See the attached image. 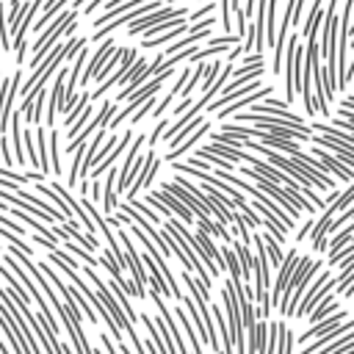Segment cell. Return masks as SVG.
Returning a JSON list of instances; mask_svg holds the SVG:
<instances>
[{
	"mask_svg": "<svg viewBox=\"0 0 354 354\" xmlns=\"http://www.w3.org/2000/svg\"><path fill=\"white\" fill-rule=\"evenodd\" d=\"M75 11L69 8V11H58L55 14V22H47V28L36 36V41H33V55H30V66L28 69H36L41 61H44V55L61 41V36H64V30H66V22H69V17H72Z\"/></svg>",
	"mask_w": 354,
	"mask_h": 354,
	"instance_id": "cell-3",
	"label": "cell"
},
{
	"mask_svg": "<svg viewBox=\"0 0 354 354\" xmlns=\"http://www.w3.org/2000/svg\"><path fill=\"white\" fill-rule=\"evenodd\" d=\"M335 288H337V279L324 271L321 277H315V279L310 282V290H304V296H301V301H299V307H296L293 315H307V313L321 301V296L329 293V290H335Z\"/></svg>",
	"mask_w": 354,
	"mask_h": 354,
	"instance_id": "cell-5",
	"label": "cell"
},
{
	"mask_svg": "<svg viewBox=\"0 0 354 354\" xmlns=\"http://www.w3.org/2000/svg\"><path fill=\"white\" fill-rule=\"evenodd\" d=\"M108 221V227L111 230H116V241L119 243H124L122 246V252H124V260H127V268H130V274H133V288H136V293H138V299H144L147 296V274H144V263H141V257H138V252H136V243H133V238H130V232H127V227L122 224V218H119V213L116 216H108L105 218Z\"/></svg>",
	"mask_w": 354,
	"mask_h": 354,
	"instance_id": "cell-1",
	"label": "cell"
},
{
	"mask_svg": "<svg viewBox=\"0 0 354 354\" xmlns=\"http://www.w3.org/2000/svg\"><path fill=\"white\" fill-rule=\"evenodd\" d=\"M218 252H221V257H224V268H227L230 279H241V263H238V254L232 252V246L224 243Z\"/></svg>",
	"mask_w": 354,
	"mask_h": 354,
	"instance_id": "cell-22",
	"label": "cell"
},
{
	"mask_svg": "<svg viewBox=\"0 0 354 354\" xmlns=\"http://www.w3.org/2000/svg\"><path fill=\"white\" fill-rule=\"evenodd\" d=\"M0 50L11 53V36H8V25H6V3L0 0Z\"/></svg>",
	"mask_w": 354,
	"mask_h": 354,
	"instance_id": "cell-26",
	"label": "cell"
},
{
	"mask_svg": "<svg viewBox=\"0 0 354 354\" xmlns=\"http://www.w3.org/2000/svg\"><path fill=\"white\" fill-rule=\"evenodd\" d=\"M33 144H36V158H39V171L47 177L50 171V152H47V130L39 124L33 130Z\"/></svg>",
	"mask_w": 354,
	"mask_h": 354,
	"instance_id": "cell-15",
	"label": "cell"
},
{
	"mask_svg": "<svg viewBox=\"0 0 354 354\" xmlns=\"http://www.w3.org/2000/svg\"><path fill=\"white\" fill-rule=\"evenodd\" d=\"M91 113H94V108H91V102H88V105H86V108L80 111V116L75 119V124H72V127H66V138H69V141H72V138H75V136H77V133H80V130H83V127L88 124Z\"/></svg>",
	"mask_w": 354,
	"mask_h": 354,
	"instance_id": "cell-25",
	"label": "cell"
},
{
	"mask_svg": "<svg viewBox=\"0 0 354 354\" xmlns=\"http://www.w3.org/2000/svg\"><path fill=\"white\" fill-rule=\"evenodd\" d=\"M296 263H299V246L288 249V252H285V260H282V266L277 268V282L271 285V307L279 301V296H282V290H285V285H288V279H290V274H293Z\"/></svg>",
	"mask_w": 354,
	"mask_h": 354,
	"instance_id": "cell-8",
	"label": "cell"
},
{
	"mask_svg": "<svg viewBox=\"0 0 354 354\" xmlns=\"http://www.w3.org/2000/svg\"><path fill=\"white\" fill-rule=\"evenodd\" d=\"M0 158H3V163H6V169H11V163H14V158H11V147H8V138L0 133Z\"/></svg>",
	"mask_w": 354,
	"mask_h": 354,
	"instance_id": "cell-31",
	"label": "cell"
},
{
	"mask_svg": "<svg viewBox=\"0 0 354 354\" xmlns=\"http://www.w3.org/2000/svg\"><path fill=\"white\" fill-rule=\"evenodd\" d=\"M346 227H348V230H351V232H354V221H351V224H346Z\"/></svg>",
	"mask_w": 354,
	"mask_h": 354,
	"instance_id": "cell-38",
	"label": "cell"
},
{
	"mask_svg": "<svg viewBox=\"0 0 354 354\" xmlns=\"http://www.w3.org/2000/svg\"><path fill=\"white\" fill-rule=\"evenodd\" d=\"M221 3V28H224V36L232 33V0H218Z\"/></svg>",
	"mask_w": 354,
	"mask_h": 354,
	"instance_id": "cell-29",
	"label": "cell"
},
{
	"mask_svg": "<svg viewBox=\"0 0 354 354\" xmlns=\"http://www.w3.org/2000/svg\"><path fill=\"white\" fill-rule=\"evenodd\" d=\"M122 53H124V47H122V44H116V50H113V53L108 55V61H105V64H102V69L97 72V77H94L97 83H105V80H108V77L113 75V69H116V64H119Z\"/></svg>",
	"mask_w": 354,
	"mask_h": 354,
	"instance_id": "cell-23",
	"label": "cell"
},
{
	"mask_svg": "<svg viewBox=\"0 0 354 354\" xmlns=\"http://www.w3.org/2000/svg\"><path fill=\"white\" fill-rule=\"evenodd\" d=\"M116 177H119V169L111 166L108 169V180H105V191H102V207L105 213H113L119 205H116Z\"/></svg>",
	"mask_w": 354,
	"mask_h": 354,
	"instance_id": "cell-17",
	"label": "cell"
},
{
	"mask_svg": "<svg viewBox=\"0 0 354 354\" xmlns=\"http://www.w3.org/2000/svg\"><path fill=\"white\" fill-rule=\"evenodd\" d=\"M313 224H315V216H310V218L304 221V227H301V230L296 232V243H301V241H304V238H307V235L313 232Z\"/></svg>",
	"mask_w": 354,
	"mask_h": 354,
	"instance_id": "cell-34",
	"label": "cell"
},
{
	"mask_svg": "<svg viewBox=\"0 0 354 354\" xmlns=\"http://www.w3.org/2000/svg\"><path fill=\"white\" fill-rule=\"evenodd\" d=\"M346 315H348V313L343 310V313H335L332 318H324L321 324H315V326H310L307 332H301V335H299V343H307V340H315V337H321L324 332H329V329H335L337 324H343V321H346Z\"/></svg>",
	"mask_w": 354,
	"mask_h": 354,
	"instance_id": "cell-12",
	"label": "cell"
},
{
	"mask_svg": "<svg viewBox=\"0 0 354 354\" xmlns=\"http://www.w3.org/2000/svg\"><path fill=\"white\" fill-rule=\"evenodd\" d=\"M313 155H318V163H321L329 174L340 177V180H343V183H348V185L354 183V169H348L346 163H340L335 155H329V152H326V149H321V147H315V149H313Z\"/></svg>",
	"mask_w": 354,
	"mask_h": 354,
	"instance_id": "cell-10",
	"label": "cell"
},
{
	"mask_svg": "<svg viewBox=\"0 0 354 354\" xmlns=\"http://www.w3.org/2000/svg\"><path fill=\"white\" fill-rule=\"evenodd\" d=\"M147 64H149V61H144V58L138 55V58H136V64L130 66V72H127V77H124V83H133V80H136V77H138V75H141V72L147 69Z\"/></svg>",
	"mask_w": 354,
	"mask_h": 354,
	"instance_id": "cell-30",
	"label": "cell"
},
{
	"mask_svg": "<svg viewBox=\"0 0 354 354\" xmlns=\"http://www.w3.org/2000/svg\"><path fill=\"white\" fill-rule=\"evenodd\" d=\"M0 354H8V348H6V343H0Z\"/></svg>",
	"mask_w": 354,
	"mask_h": 354,
	"instance_id": "cell-37",
	"label": "cell"
},
{
	"mask_svg": "<svg viewBox=\"0 0 354 354\" xmlns=\"http://www.w3.org/2000/svg\"><path fill=\"white\" fill-rule=\"evenodd\" d=\"M315 147H321V149H326L329 155H335L340 163H346L348 169H354V149L351 147H346V144H337V141H332V138H326V136H313L310 138Z\"/></svg>",
	"mask_w": 354,
	"mask_h": 354,
	"instance_id": "cell-11",
	"label": "cell"
},
{
	"mask_svg": "<svg viewBox=\"0 0 354 354\" xmlns=\"http://www.w3.org/2000/svg\"><path fill=\"white\" fill-rule=\"evenodd\" d=\"M0 332H3V335H6V340L11 343L14 354H28V348H25V343L19 340V335H17V326H14V321L6 315L3 304H0Z\"/></svg>",
	"mask_w": 354,
	"mask_h": 354,
	"instance_id": "cell-14",
	"label": "cell"
},
{
	"mask_svg": "<svg viewBox=\"0 0 354 354\" xmlns=\"http://www.w3.org/2000/svg\"><path fill=\"white\" fill-rule=\"evenodd\" d=\"M41 6H44V0H33L17 25V33L11 36V47L17 53V66H22V61L28 55V30H33V22H36V14L41 11Z\"/></svg>",
	"mask_w": 354,
	"mask_h": 354,
	"instance_id": "cell-4",
	"label": "cell"
},
{
	"mask_svg": "<svg viewBox=\"0 0 354 354\" xmlns=\"http://www.w3.org/2000/svg\"><path fill=\"white\" fill-rule=\"evenodd\" d=\"M88 102H91V91H83V94L75 100V105L66 111V116H64V127H72V124H75V119L80 116V111H83Z\"/></svg>",
	"mask_w": 354,
	"mask_h": 354,
	"instance_id": "cell-24",
	"label": "cell"
},
{
	"mask_svg": "<svg viewBox=\"0 0 354 354\" xmlns=\"http://www.w3.org/2000/svg\"><path fill=\"white\" fill-rule=\"evenodd\" d=\"M116 44H119V41H116L113 36L102 39L100 50H97V53H94V55H91V58L86 61V66H83V75H80V80H77V88H86V86H88V83H91V80L97 77V72L102 69V64L108 61V55H111V53L116 50Z\"/></svg>",
	"mask_w": 354,
	"mask_h": 354,
	"instance_id": "cell-6",
	"label": "cell"
},
{
	"mask_svg": "<svg viewBox=\"0 0 354 354\" xmlns=\"http://www.w3.org/2000/svg\"><path fill=\"white\" fill-rule=\"evenodd\" d=\"M340 108H348V111H354V97H343V100H340Z\"/></svg>",
	"mask_w": 354,
	"mask_h": 354,
	"instance_id": "cell-36",
	"label": "cell"
},
{
	"mask_svg": "<svg viewBox=\"0 0 354 354\" xmlns=\"http://www.w3.org/2000/svg\"><path fill=\"white\" fill-rule=\"evenodd\" d=\"M64 230L69 232V238L72 241H77L86 252H97L100 249V243H97V238L94 235H83L80 230H77V224H75V218H64Z\"/></svg>",
	"mask_w": 354,
	"mask_h": 354,
	"instance_id": "cell-19",
	"label": "cell"
},
{
	"mask_svg": "<svg viewBox=\"0 0 354 354\" xmlns=\"http://www.w3.org/2000/svg\"><path fill=\"white\" fill-rule=\"evenodd\" d=\"M332 310H337V304H335V290L324 293V296H321V301L307 313V318H310V324L315 326V324H321L324 318H329V313H332Z\"/></svg>",
	"mask_w": 354,
	"mask_h": 354,
	"instance_id": "cell-16",
	"label": "cell"
},
{
	"mask_svg": "<svg viewBox=\"0 0 354 354\" xmlns=\"http://www.w3.org/2000/svg\"><path fill=\"white\" fill-rule=\"evenodd\" d=\"M343 221H354V205L346 210V213H340V216H335V221L329 224V232H335V230H340L343 227Z\"/></svg>",
	"mask_w": 354,
	"mask_h": 354,
	"instance_id": "cell-32",
	"label": "cell"
},
{
	"mask_svg": "<svg viewBox=\"0 0 354 354\" xmlns=\"http://www.w3.org/2000/svg\"><path fill=\"white\" fill-rule=\"evenodd\" d=\"M301 64H304V44L299 36H288L285 41V102L293 105L299 86H301Z\"/></svg>",
	"mask_w": 354,
	"mask_h": 354,
	"instance_id": "cell-2",
	"label": "cell"
},
{
	"mask_svg": "<svg viewBox=\"0 0 354 354\" xmlns=\"http://www.w3.org/2000/svg\"><path fill=\"white\" fill-rule=\"evenodd\" d=\"M337 116H340L343 122H348V124H354V111H348V108H337Z\"/></svg>",
	"mask_w": 354,
	"mask_h": 354,
	"instance_id": "cell-35",
	"label": "cell"
},
{
	"mask_svg": "<svg viewBox=\"0 0 354 354\" xmlns=\"http://www.w3.org/2000/svg\"><path fill=\"white\" fill-rule=\"evenodd\" d=\"M310 130H318L321 136H326V138H332V141L346 144V147L354 149V136H351V133H343V130H337V127H332V124H326V122H313Z\"/></svg>",
	"mask_w": 354,
	"mask_h": 354,
	"instance_id": "cell-20",
	"label": "cell"
},
{
	"mask_svg": "<svg viewBox=\"0 0 354 354\" xmlns=\"http://www.w3.org/2000/svg\"><path fill=\"white\" fill-rule=\"evenodd\" d=\"M271 91H274V86H263V88H257V91H252V94H246V97H241V100H235V102H230L224 111H218L216 113V119H227V116H235L241 108H252V105H257V102H263L266 97H271Z\"/></svg>",
	"mask_w": 354,
	"mask_h": 354,
	"instance_id": "cell-9",
	"label": "cell"
},
{
	"mask_svg": "<svg viewBox=\"0 0 354 354\" xmlns=\"http://www.w3.org/2000/svg\"><path fill=\"white\" fill-rule=\"evenodd\" d=\"M207 133H210V122H205L202 127H196V130H194V133H191V136H188V138H185V141H183L180 147H174V149H169V155H166V160H171V163H174V160H177L180 155H185L188 149H196V144H199V141H202V136H207Z\"/></svg>",
	"mask_w": 354,
	"mask_h": 354,
	"instance_id": "cell-13",
	"label": "cell"
},
{
	"mask_svg": "<svg viewBox=\"0 0 354 354\" xmlns=\"http://www.w3.org/2000/svg\"><path fill=\"white\" fill-rule=\"evenodd\" d=\"M232 252L238 254V263H241V279L249 285V279H252V271H254V257H252V252H249V246L246 243H232Z\"/></svg>",
	"mask_w": 354,
	"mask_h": 354,
	"instance_id": "cell-18",
	"label": "cell"
},
{
	"mask_svg": "<svg viewBox=\"0 0 354 354\" xmlns=\"http://www.w3.org/2000/svg\"><path fill=\"white\" fill-rule=\"evenodd\" d=\"M221 61H210L207 64V69H205V77H202V91H207L213 83H216V77H218V72H221Z\"/></svg>",
	"mask_w": 354,
	"mask_h": 354,
	"instance_id": "cell-27",
	"label": "cell"
},
{
	"mask_svg": "<svg viewBox=\"0 0 354 354\" xmlns=\"http://www.w3.org/2000/svg\"><path fill=\"white\" fill-rule=\"evenodd\" d=\"M166 130H169V113H166L163 119H158L155 130H152V133L147 136V144H149V149H152V147H155V144H158V141H160V138L166 136Z\"/></svg>",
	"mask_w": 354,
	"mask_h": 354,
	"instance_id": "cell-28",
	"label": "cell"
},
{
	"mask_svg": "<svg viewBox=\"0 0 354 354\" xmlns=\"http://www.w3.org/2000/svg\"><path fill=\"white\" fill-rule=\"evenodd\" d=\"M58 127L47 130V152H50V169L55 171V177H61V155H58Z\"/></svg>",
	"mask_w": 354,
	"mask_h": 354,
	"instance_id": "cell-21",
	"label": "cell"
},
{
	"mask_svg": "<svg viewBox=\"0 0 354 354\" xmlns=\"http://www.w3.org/2000/svg\"><path fill=\"white\" fill-rule=\"evenodd\" d=\"M235 25H238V39L243 41V36H246V25H249V22H246V17H243V8H238V11H235Z\"/></svg>",
	"mask_w": 354,
	"mask_h": 354,
	"instance_id": "cell-33",
	"label": "cell"
},
{
	"mask_svg": "<svg viewBox=\"0 0 354 354\" xmlns=\"http://www.w3.org/2000/svg\"><path fill=\"white\" fill-rule=\"evenodd\" d=\"M177 17H185V8L183 6H177V8H158V11H152V14H147V17H141V19H136L130 28H127V36H141L144 30H149L152 25H158V22H166V19H177Z\"/></svg>",
	"mask_w": 354,
	"mask_h": 354,
	"instance_id": "cell-7",
	"label": "cell"
},
{
	"mask_svg": "<svg viewBox=\"0 0 354 354\" xmlns=\"http://www.w3.org/2000/svg\"><path fill=\"white\" fill-rule=\"evenodd\" d=\"M169 3H177V0H166V6H169Z\"/></svg>",
	"mask_w": 354,
	"mask_h": 354,
	"instance_id": "cell-39",
	"label": "cell"
}]
</instances>
